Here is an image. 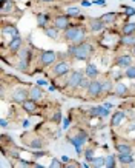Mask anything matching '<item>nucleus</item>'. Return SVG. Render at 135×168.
<instances>
[{"mask_svg":"<svg viewBox=\"0 0 135 168\" xmlns=\"http://www.w3.org/2000/svg\"><path fill=\"white\" fill-rule=\"evenodd\" d=\"M91 53H92V46H91L89 43H84V42H83V43H78L77 46L69 48V54L80 59V60L88 59V57L91 56Z\"/></svg>","mask_w":135,"mask_h":168,"instance_id":"f257e3e1","label":"nucleus"},{"mask_svg":"<svg viewBox=\"0 0 135 168\" xmlns=\"http://www.w3.org/2000/svg\"><path fill=\"white\" fill-rule=\"evenodd\" d=\"M81 79H83V73L81 71H72V74H71L69 80H68V85L75 88V87H78L81 83Z\"/></svg>","mask_w":135,"mask_h":168,"instance_id":"f03ea898","label":"nucleus"},{"mask_svg":"<svg viewBox=\"0 0 135 168\" xmlns=\"http://www.w3.org/2000/svg\"><path fill=\"white\" fill-rule=\"evenodd\" d=\"M88 90H89V94H91V96H98V94L103 93V87H101V83L97 82V80H92V82L89 83Z\"/></svg>","mask_w":135,"mask_h":168,"instance_id":"7ed1b4c3","label":"nucleus"},{"mask_svg":"<svg viewBox=\"0 0 135 168\" xmlns=\"http://www.w3.org/2000/svg\"><path fill=\"white\" fill-rule=\"evenodd\" d=\"M84 140H86V134H80V136H75V137H71V142H72V145L77 148V153H81V145L84 144Z\"/></svg>","mask_w":135,"mask_h":168,"instance_id":"20e7f679","label":"nucleus"},{"mask_svg":"<svg viewBox=\"0 0 135 168\" xmlns=\"http://www.w3.org/2000/svg\"><path fill=\"white\" fill-rule=\"evenodd\" d=\"M55 60V53L54 51H45L41 54V63L43 65H51Z\"/></svg>","mask_w":135,"mask_h":168,"instance_id":"39448f33","label":"nucleus"},{"mask_svg":"<svg viewBox=\"0 0 135 168\" xmlns=\"http://www.w3.org/2000/svg\"><path fill=\"white\" fill-rule=\"evenodd\" d=\"M26 96H28V93L25 91V90H16L14 91V94H12V99L16 100V102H20V103H23L25 100H26Z\"/></svg>","mask_w":135,"mask_h":168,"instance_id":"423d86ee","label":"nucleus"},{"mask_svg":"<svg viewBox=\"0 0 135 168\" xmlns=\"http://www.w3.org/2000/svg\"><path fill=\"white\" fill-rule=\"evenodd\" d=\"M78 31H80V28H66V31H65V37H66V40L74 42V39L77 37Z\"/></svg>","mask_w":135,"mask_h":168,"instance_id":"0eeeda50","label":"nucleus"},{"mask_svg":"<svg viewBox=\"0 0 135 168\" xmlns=\"http://www.w3.org/2000/svg\"><path fill=\"white\" fill-rule=\"evenodd\" d=\"M68 25H69V20H68V17H65V16H60V17L55 19V28H57V29H66Z\"/></svg>","mask_w":135,"mask_h":168,"instance_id":"6e6552de","label":"nucleus"},{"mask_svg":"<svg viewBox=\"0 0 135 168\" xmlns=\"http://www.w3.org/2000/svg\"><path fill=\"white\" fill-rule=\"evenodd\" d=\"M54 71H55V74L61 76V74H66L68 71H69V65L66 63V62H60L58 65H55V68H54Z\"/></svg>","mask_w":135,"mask_h":168,"instance_id":"1a4fd4ad","label":"nucleus"},{"mask_svg":"<svg viewBox=\"0 0 135 168\" xmlns=\"http://www.w3.org/2000/svg\"><path fill=\"white\" fill-rule=\"evenodd\" d=\"M117 63H118V66H121V68H129L131 63H132V59L129 56H121L117 60Z\"/></svg>","mask_w":135,"mask_h":168,"instance_id":"9d476101","label":"nucleus"},{"mask_svg":"<svg viewBox=\"0 0 135 168\" xmlns=\"http://www.w3.org/2000/svg\"><path fill=\"white\" fill-rule=\"evenodd\" d=\"M20 45H22V39H20V36H16V37L11 39V42H9V50L11 51H17L20 48Z\"/></svg>","mask_w":135,"mask_h":168,"instance_id":"9b49d317","label":"nucleus"},{"mask_svg":"<svg viewBox=\"0 0 135 168\" xmlns=\"http://www.w3.org/2000/svg\"><path fill=\"white\" fill-rule=\"evenodd\" d=\"M124 120V113L123 111H117L115 114H114V117H112V127H117V125H120L121 122Z\"/></svg>","mask_w":135,"mask_h":168,"instance_id":"f8f14e48","label":"nucleus"},{"mask_svg":"<svg viewBox=\"0 0 135 168\" xmlns=\"http://www.w3.org/2000/svg\"><path fill=\"white\" fill-rule=\"evenodd\" d=\"M22 105H23V110H26L28 113L36 111V100H34V99H31V100H25Z\"/></svg>","mask_w":135,"mask_h":168,"instance_id":"ddd939ff","label":"nucleus"},{"mask_svg":"<svg viewBox=\"0 0 135 168\" xmlns=\"http://www.w3.org/2000/svg\"><path fill=\"white\" fill-rule=\"evenodd\" d=\"M91 114L92 116H108L109 114V110L106 107H97V108H92L91 110Z\"/></svg>","mask_w":135,"mask_h":168,"instance_id":"4468645a","label":"nucleus"},{"mask_svg":"<svg viewBox=\"0 0 135 168\" xmlns=\"http://www.w3.org/2000/svg\"><path fill=\"white\" fill-rule=\"evenodd\" d=\"M118 160L121 164H132L134 162V156H132V153H129V154H118Z\"/></svg>","mask_w":135,"mask_h":168,"instance_id":"2eb2a0df","label":"nucleus"},{"mask_svg":"<svg viewBox=\"0 0 135 168\" xmlns=\"http://www.w3.org/2000/svg\"><path fill=\"white\" fill-rule=\"evenodd\" d=\"M103 28H104L103 20H92V22H91V29H92V31L98 33V31H101Z\"/></svg>","mask_w":135,"mask_h":168,"instance_id":"dca6fc26","label":"nucleus"},{"mask_svg":"<svg viewBox=\"0 0 135 168\" xmlns=\"http://www.w3.org/2000/svg\"><path fill=\"white\" fill-rule=\"evenodd\" d=\"M135 33V23H126L123 26V34L124 36H131Z\"/></svg>","mask_w":135,"mask_h":168,"instance_id":"f3484780","label":"nucleus"},{"mask_svg":"<svg viewBox=\"0 0 135 168\" xmlns=\"http://www.w3.org/2000/svg\"><path fill=\"white\" fill-rule=\"evenodd\" d=\"M117 151H118V154H129V153H132V148L126 144H121L117 147Z\"/></svg>","mask_w":135,"mask_h":168,"instance_id":"a211bd4d","label":"nucleus"},{"mask_svg":"<svg viewBox=\"0 0 135 168\" xmlns=\"http://www.w3.org/2000/svg\"><path fill=\"white\" fill-rule=\"evenodd\" d=\"M97 74H98V70H97L92 63H89V65L86 66V76H88V77H95Z\"/></svg>","mask_w":135,"mask_h":168,"instance_id":"6ab92c4d","label":"nucleus"},{"mask_svg":"<svg viewBox=\"0 0 135 168\" xmlns=\"http://www.w3.org/2000/svg\"><path fill=\"white\" fill-rule=\"evenodd\" d=\"M121 43H123V45H128V46H134L135 45V37L132 36V34H131V36H123Z\"/></svg>","mask_w":135,"mask_h":168,"instance_id":"aec40b11","label":"nucleus"},{"mask_svg":"<svg viewBox=\"0 0 135 168\" xmlns=\"http://www.w3.org/2000/svg\"><path fill=\"white\" fill-rule=\"evenodd\" d=\"M29 96H31V99H34V100H39L40 97H41V91H40V88H32L31 91H29Z\"/></svg>","mask_w":135,"mask_h":168,"instance_id":"412c9836","label":"nucleus"},{"mask_svg":"<svg viewBox=\"0 0 135 168\" xmlns=\"http://www.w3.org/2000/svg\"><path fill=\"white\" fill-rule=\"evenodd\" d=\"M3 34H9V36H12V37L19 36V33H17L16 26H6V28L3 29Z\"/></svg>","mask_w":135,"mask_h":168,"instance_id":"4be33fe9","label":"nucleus"},{"mask_svg":"<svg viewBox=\"0 0 135 168\" xmlns=\"http://www.w3.org/2000/svg\"><path fill=\"white\" fill-rule=\"evenodd\" d=\"M103 23H112L114 20H115V14L114 13H108V14H104L103 16Z\"/></svg>","mask_w":135,"mask_h":168,"instance_id":"5701e85b","label":"nucleus"},{"mask_svg":"<svg viewBox=\"0 0 135 168\" xmlns=\"http://www.w3.org/2000/svg\"><path fill=\"white\" fill-rule=\"evenodd\" d=\"M115 93H117V96H126V87L123 85V83H118L117 85V88H115Z\"/></svg>","mask_w":135,"mask_h":168,"instance_id":"b1692460","label":"nucleus"},{"mask_svg":"<svg viewBox=\"0 0 135 168\" xmlns=\"http://www.w3.org/2000/svg\"><path fill=\"white\" fill-rule=\"evenodd\" d=\"M92 164H94L95 167H104L106 159H103V157H97V159H92Z\"/></svg>","mask_w":135,"mask_h":168,"instance_id":"393cba45","label":"nucleus"},{"mask_svg":"<svg viewBox=\"0 0 135 168\" xmlns=\"http://www.w3.org/2000/svg\"><path fill=\"white\" fill-rule=\"evenodd\" d=\"M104 167H108V168H114V167H115V159H114V156H109V157L106 159Z\"/></svg>","mask_w":135,"mask_h":168,"instance_id":"a878e982","label":"nucleus"},{"mask_svg":"<svg viewBox=\"0 0 135 168\" xmlns=\"http://www.w3.org/2000/svg\"><path fill=\"white\" fill-rule=\"evenodd\" d=\"M83 40H84V33L80 29L78 34H77V37L74 39V43H83Z\"/></svg>","mask_w":135,"mask_h":168,"instance_id":"bb28decb","label":"nucleus"},{"mask_svg":"<svg viewBox=\"0 0 135 168\" xmlns=\"http://www.w3.org/2000/svg\"><path fill=\"white\" fill-rule=\"evenodd\" d=\"M126 77L135 79V66H129V68L126 70Z\"/></svg>","mask_w":135,"mask_h":168,"instance_id":"cd10ccee","label":"nucleus"},{"mask_svg":"<svg viewBox=\"0 0 135 168\" xmlns=\"http://www.w3.org/2000/svg\"><path fill=\"white\" fill-rule=\"evenodd\" d=\"M45 33L49 36V37H52V39H55L57 37V29H52V28H46L45 29Z\"/></svg>","mask_w":135,"mask_h":168,"instance_id":"c85d7f7f","label":"nucleus"},{"mask_svg":"<svg viewBox=\"0 0 135 168\" xmlns=\"http://www.w3.org/2000/svg\"><path fill=\"white\" fill-rule=\"evenodd\" d=\"M31 147H32V148H41V140H39V139H34V140L31 142Z\"/></svg>","mask_w":135,"mask_h":168,"instance_id":"c756f323","label":"nucleus"},{"mask_svg":"<svg viewBox=\"0 0 135 168\" xmlns=\"http://www.w3.org/2000/svg\"><path fill=\"white\" fill-rule=\"evenodd\" d=\"M68 14H74V16H78L80 14V11H78V8H68Z\"/></svg>","mask_w":135,"mask_h":168,"instance_id":"7c9ffc66","label":"nucleus"},{"mask_svg":"<svg viewBox=\"0 0 135 168\" xmlns=\"http://www.w3.org/2000/svg\"><path fill=\"white\" fill-rule=\"evenodd\" d=\"M101 87H103V91H109L111 90V82H104V83H101Z\"/></svg>","mask_w":135,"mask_h":168,"instance_id":"2f4dec72","label":"nucleus"},{"mask_svg":"<svg viewBox=\"0 0 135 168\" xmlns=\"http://www.w3.org/2000/svg\"><path fill=\"white\" fill-rule=\"evenodd\" d=\"M26 66H28V60L25 59V60H22V62H20L19 68H20V70H26Z\"/></svg>","mask_w":135,"mask_h":168,"instance_id":"473e14b6","label":"nucleus"},{"mask_svg":"<svg viewBox=\"0 0 135 168\" xmlns=\"http://www.w3.org/2000/svg\"><path fill=\"white\" fill-rule=\"evenodd\" d=\"M89 83H91V82H89ZM89 83H88L86 77H83V79H81V83H80V87H83V88H88V87H89Z\"/></svg>","mask_w":135,"mask_h":168,"instance_id":"72a5a7b5","label":"nucleus"},{"mask_svg":"<svg viewBox=\"0 0 135 168\" xmlns=\"http://www.w3.org/2000/svg\"><path fill=\"white\" fill-rule=\"evenodd\" d=\"M124 11H126L129 16H135V9L134 8H124Z\"/></svg>","mask_w":135,"mask_h":168,"instance_id":"f704fd0d","label":"nucleus"},{"mask_svg":"<svg viewBox=\"0 0 135 168\" xmlns=\"http://www.w3.org/2000/svg\"><path fill=\"white\" fill-rule=\"evenodd\" d=\"M46 19H48V16H43V14H40V16H39V23H40V25H43Z\"/></svg>","mask_w":135,"mask_h":168,"instance_id":"c9c22d12","label":"nucleus"},{"mask_svg":"<svg viewBox=\"0 0 135 168\" xmlns=\"http://www.w3.org/2000/svg\"><path fill=\"white\" fill-rule=\"evenodd\" d=\"M51 167H52V168H58V167H60V162H58L57 159H54V160H52V164H51Z\"/></svg>","mask_w":135,"mask_h":168,"instance_id":"e433bc0d","label":"nucleus"},{"mask_svg":"<svg viewBox=\"0 0 135 168\" xmlns=\"http://www.w3.org/2000/svg\"><path fill=\"white\" fill-rule=\"evenodd\" d=\"M95 3L97 5H100V6H104V5H106V2H104V0H95Z\"/></svg>","mask_w":135,"mask_h":168,"instance_id":"4c0bfd02","label":"nucleus"},{"mask_svg":"<svg viewBox=\"0 0 135 168\" xmlns=\"http://www.w3.org/2000/svg\"><path fill=\"white\" fill-rule=\"evenodd\" d=\"M0 125H2V127L5 128V127L8 125V120H6V119H2V122H0Z\"/></svg>","mask_w":135,"mask_h":168,"instance_id":"58836bf2","label":"nucleus"},{"mask_svg":"<svg viewBox=\"0 0 135 168\" xmlns=\"http://www.w3.org/2000/svg\"><path fill=\"white\" fill-rule=\"evenodd\" d=\"M86 157H88V159H92V150L86 151Z\"/></svg>","mask_w":135,"mask_h":168,"instance_id":"ea45409f","label":"nucleus"},{"mask_svg":"<svg viewBox=\"0 0 135 168\" xmlns=\"http://www.w3.org/2000/svg\"><path fill=\"white\" fill-rule=\"evenodd\" d=\"M60 119H61V116H60V113H55V116H54V120H55V122H58Z\"/></svg>","mask_w":135,"mask_h":168,"instance_id":"a19ab883","label":"nucleus"},{"mask_svg":"<svg viewBox=\"0 0 135 168\" xmlns=\"http://www.w3.org/2000/svg\"><path fill=\"white\" fill-rule=\"evenodd\" d=\"M83 6H91V2H88V0H83V3H81Z\"/></svg>","mask_w":135,"mask_h":168,"instance_id":"79ce46f5","label":"nucleus"},{"mask_svg":"<svg viewBox=\"0 0 135 168\" xmlns=\"http://www.w3.org/2000/svg\"><path fill=\"white\" fill-rule=\"evenodd\" d=\"M68 127H69V119H66V120H65V127H63V128H65V130H66V128H68Z\"/></svg>","mask_w":135,"mask_h":168,"instance_id":"37998d69","label":"nucleus"},{"mask_svg":"<svg viewBox=\"0 0 135 168\" xmlns=\"http://www.w3.org/2000/svg\"><path fill=\"white\" fill-rule=\"evenodd\" d=\"M43 154H45V153H36V154H34V156H36V157H41V156H43Z\"/></svg>","mask_w":135,"mask_h":168,"instance_id":"c03bdc74","label":"nucleus"},{"mask_svg":"<svg viewBox=\"0 0 135 168\" xmlns=\"http://www.w3.org/2000/svg\"><path fill=\"white\" fill-rule=\"evenodd\" d=\"M104 107H106L108 110H111V108H112V105H111V103H104Z\"/></svg>","mask_w":135,"mask_h":168,"instance_id":"a18cd8bd","label":"nucleus"},{"mask_svg":"<svg viewBox=\"0 0 135 168\" xmlns=\"http://www.w3.org/2000/svg\"><path fill=\"white\" fill-rule=\"evenodd\" d=\"M39 85H48V83H46L45 80H39Z\"/></svg>","mask_w":135,"mask_h":168,"instance_id":"49530a36","label":"nucleus"},{"mask_svg":"<svg viewBox=\"0 0 135 168\" xmlns=\"http://www.w3.org/2000/svg\"><path fill=\"white\" fill-rule=\"evenodd\" d=\"M43 2H52V0H43Z\"/></svg>","mask_w":135,"mask_h":168,"instance_id":"de8ad7c7","label":"nucleus"},{"mask_svg":"<svg viewBox=\"0 0 135 168\" xmlns=\"http://www.w3.org/2000/svg\"><path fill=\"white\" fill-rule=\"evenodd\" d=\"M134 2H135V0H134Z\"/></svg>","mask_w":135,"mask_h":168,"instance_id":"09e8293b","label":"nucleus"}]
</instances>
